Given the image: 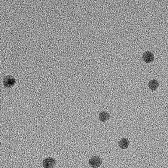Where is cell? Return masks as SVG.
Instances as JSON below:
<instances>
[{
    "mask_svg": "<svg viewBox=\"0 0 168 168\" xmlns=\"http://www.w3.org/2000/svg\"><path fill=\"white\" fill-rule=\"evenodd\" d=\"M89 165L94 168H98L100 167L102 164V159L97 156H94L91 158L89 160Z\"/></svg>",
    "mask_w": 168,
    "mask_h": 168,
    "instance_id": "cell-1",
    "label": "cell"
},
{
    "mask_svg": "<svg viewBox=\"0 0 168 168\" xmlns=\"http://www.w3.org/2000/svg\"><path fill=\"white\" fill-rule=\"evenodd\" d=\"M16 83L15 78L11 75H7L3 79L4 85L8 88L12 87Z\"/></svg>",
    "mask_w": 168,
    "mask_h": 168,
    "instance_id": "cell-2",
    "label": "cell"
},
{
    "mask_svg": "<svg viewBox=\"0 0 168 168\" xmlns=\"http://www.w3.org/2000/svg\"><path fill=\"white\" fill-rule=\"evenodd\" d=\"M56 161L55 159L51 157H48L44 159L42 165L44 168H54L56 165Z\"/></svg>",
    "mask_w": 168,
    "mask_h": 168,
    "instance_id": "cell-3",
    "label": "cell"
},
{
    "mask_svg": "<svg viewBox=\"0 0 168 168\" xmlns=\"http://www.w3.org/2000/svg\"><path fill=\"white\" fill-rule=\"evenodd\" d=\"M143 60L145 63H151L154 61V56L151 52L146 51L143 54Z\"/></svg>",
    "mask_w": 168,
    "mask_h": 168,
    "instance_id": "cell-4",
    "label": "cell"
},
{
    "mask_svg": "<svg viewBox=\"0 0 168 168\" xmlns=\"http://www.w3.org/2000/svg\"><path fill=\"white\" fill-rule=\"evenodd\" d=\"M110 119V115L107 112H102L99 114V119L102 122H106Z\"/></svg>",
    "mask_w": 168,
    "mask_h": 168,
    "instance_id": "cell-5",
    "label": "cell"
},
{
    "mask_svg": "<svg viewBox=\"0 0 168 168\" xmlns=\"http://www.w3.org/2000/svg\"><path fill=\"white\" fill-rule=\"evenodd\" d=\"M129 141L127 138H123L119 142V145L120 148L123 149H126L129 146Z\"/></svg>",
    "mask_w": 168,
    "mask_h": 168,
    "instance_id": "cell-6",
    "label": "cell"
},
{
    "mask_svg": "<svg viewBox=\"0 0 168 168\" xmlns=\"http://www.w3.org/2000/svg\"><path fill=\"white\" fill-rule=\"evenodd\" d=\"M148 87L152 91H155L159 87V82L155 79H152L149 81L148 84Z\"/></svg>",
    "mask_w": 168,
    "mask_h": 168,
    "instance_id": "cell-7",
    "label": "cell"
}]
</instances>
